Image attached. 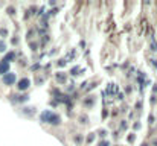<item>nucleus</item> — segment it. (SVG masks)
<instances>
[{
  "mask_svg": "<svg viewBox=\"0 0 157 146\" xmlns=\"http://www.w3.org/2000/svg\"><path fill=\"white\" fill-rule=\"evenodd\" d=\"M41 120L43 122H48L51 125H58L61 119H59V116L53 114L52 111H44V113H41Z\"/></svg>",
  "mask_w": 157,
  "mask_h": 146,
  "instance_id": "nucleus-1",
  "label": "nucleus"
},
{
  "mask_svg": "<svg viewBox=\"0 0 157 146\" xmlns=\"http://www.w3.org/2000/svg\"><path fill=\"white\" fill-rule=\"evenodd\" d=\"M29 85H31V81H29L28 78H23V79L18 82V85H17V87H18V90H28V88H29Z\"/></svg>",
  "mask_w": 157,
  "mask_h": 146,
  "instance_id": "nucleus-3",
  "label": "nucleus"
},
{
  "mask_svg": "<svg viewBox=\"0 0 157 146\" xmlns=\"http://www.w3.org/2000/svg\"><path fill=\"white\" fill-rule=\"evenodd\" d=\"M8 70H9V62H8V61H2V62H0V75L6 73Z\"/></svg>",
  "mask_w": 157,
  "mask_h": 146,
  "instance_id": "nucleus-4",
  "label": "nucleus"
},
{
  "mask_svg": "<svg viewBox=\"0 0 157 146\" xmlns=\"http://www.w3.org/2000/svg\"><path fill=\"white\" fill-rule=\"evenodd\" d=\"M15 58V55H14V52H11V53H8V56H6V59L5 61H8L9 62V59H14Z\"/></svg>",
  "mask_w": 157,
  "mask_h": 146,
  "instance_id": "nucleus-5",
  "label": "nucleus"
},
{
  "mask_svg": "<svg viewBox=\"0 0 157 146\" xmlns=\"http://www.w3.org/2000/svg\"><path fill=\"white\" fill-rule=\"evenodd\" d=\"M99 146H110V143H108V142H101V143H99Z\"/></svg>",
  "mask_w": 157,
  "mask_h": 146,
  "instance_id": "nucleus-6",
  "label": "nucleus"
},
{
  "mask_svg": "<svg viewBox=\"0 0 157 146\" xmlns=\"http://www.w3.org/2000/svg\"><path fill=\"white\" fill-rule=\"evenodd\" d=\"M0 50H5V43L0 41Z\"/></svg>",
  "mask_w": 157,
  "mask_h": 146,
  "instance_id": "nucleus-7",
  "label": "nucleus"
},
{
  "mask_svg": "<svg viewBox=\"0 0 157 146\" xmlns=\"http://www.w3.org/2000/svg\"><path fill=\"white\" fill-rule=\"evenodd\" d=\"M14 82H15V75H14V73H6V75L3 76V84L11 85V84H14Z\"/></svg>",
  "mask_w": 157,
  "mask_h": 146,
  "instance_id": "nucleus-2",
  "label": "nucleus"
}]
</instances>
